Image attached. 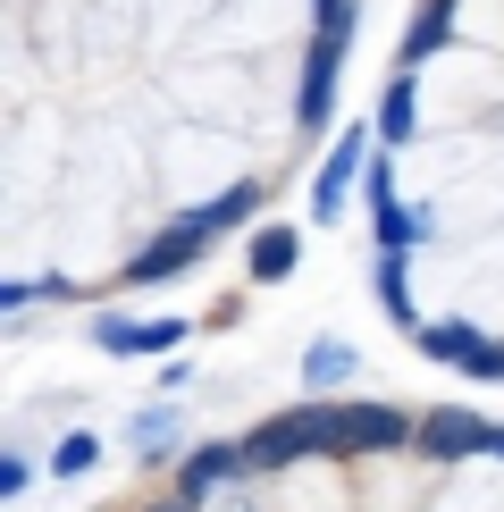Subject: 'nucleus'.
Segmentation results:
<instances>
[{
  "label": "nucleus",
  "instance_id": "1",
  "mask_svg": "<svg viewBox=\"0 0 504 512\" xmlns=\"http://www.w3.org/2000/svg\"><path fill=\"white\" fill-rule=\"evenodd\" d=\"M353 0H0V286L194 269L320 152Z\"/></svg>",
  "mask_w": 504,
  "mask_h": 512
},
{
  "label": "nucleus",
  "instance_id": "2",
  "mask_svg": "<svg viewBox=\"0 0 504 512\" xmlns=\"http://www.w3.org/2000/svg\"><path fill=\"white\" fill-rule=\"evenodd\" d=\"M370 252L395 328L504 387V0H412L370 126Z\"/></svg>",
  "mask_w": 504,
  "mask_h": 512
},
{
  "label": "nucleus",
  "instance_id": "3",
  "mask_svg": "<svg viewBox=\"0 0 504 512\" xmlns=\"http://www.w3.org/2000/svg\"><path fill=\"white\" fill-rule=\"evenodd\" d=\"M101 512H504V420L454 403H294L160 462Z\"/></svg>",
  "mask_w": 504,
  "mask_h": 512
}]
</instances>
